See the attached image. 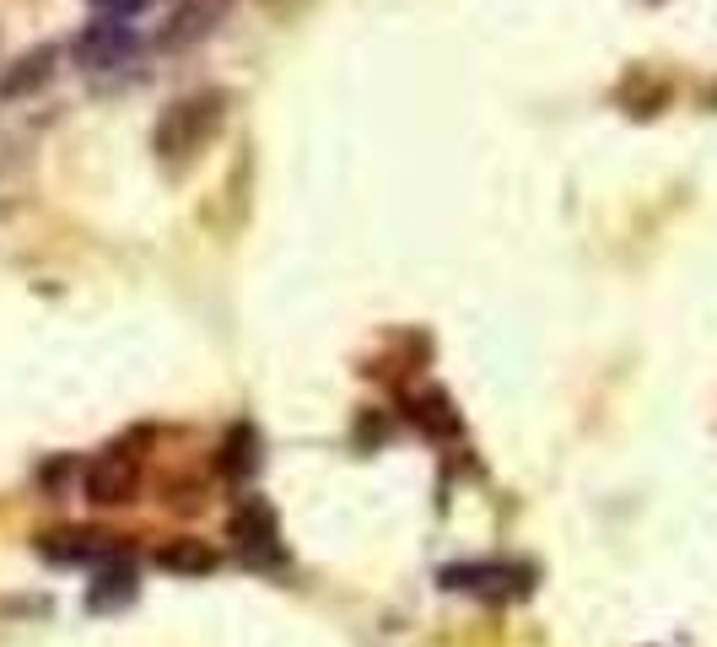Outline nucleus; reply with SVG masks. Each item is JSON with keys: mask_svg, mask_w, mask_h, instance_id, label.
<instances>
[{"mask_svg": "<svg viewBox=\"0 0 717 647\" xmlns=\"http://www.w3.org/2000/svg\"><path fill=\"white\" fill-rule=\"evenodd\" d=\"M221 92H195V98H184V103H173L168 114H162V125H157V151L162 157H190L205 146V135L221 125Z\"/></svg>", "mask_w": 717, "mask_h": 647, "instance_id": "1", "label": "nucleus"}, {"mask_svg": "<svg viewBox=\"0 0 717 647\" xmlns=\"http://www.w3.org/2000/svg\"><path fill=\"white\" fill-rule=\"evenodd\" d=\"M135 55H140V33L120 16H98V22H87L76 33V60L87 70H114V65L135 60Z\"/></svg>", "mask_w": 717, "mask_h": 647, "instance_id": "2", "label": "nucleus"}, {"mask_svg": "<svg viewBox=\"0 0 717 647\" xmlns=\"http://www.w3.org/2000/svg\"><path fill=\"white\" fill-rule=\"evenodd\" d=\"M221 11H227V0H190L184 11H173V22L157 33V44L162 49H190V44H200L221 22Z\"/></svg>", "mask_w": 717, "mask_h": 647, "instance_id": "3", "label": "nucleus"}, {"mask_svg": "<svg viewBox=\"0 0 717 647\" xmlns=\"http://www.w3.org/2000/svg\"><path fill=\"white\" fill-rule=\"evenodd\" d=\"M87 497H92L98 508L130 502L135 497V464L130 458H98V464L87 469Z\"/></svg>", "mask_w": 717, "mask_h": 647, "instance_id": "4", "label": "nucleus"}, {"mask_svg": "<svg viewBox=\"0 0 717 647\" xmlns=\"http://www.w3.org/2000/svg\"><path fill=\"white\" fill-rule=\"evenodd\" d=\"M38 550H44L49 561H60V567H81V561H114V556H120V545H114L109 534H49Z\"/></svg>", "mask_w": 717, "mask_h": 647, "instance_id": "5", "label": "nucleus"}, {"mask_svg": "<svg viewBox=\"0 0 717 647\" xmlns=\"http://www.w3.org/2000/svg\"><path fill=\"white\" fill-rule=\"evenodd\" d=\"M232 540L243 545V556H249V561H254L260 550H270V556H275V513H270V502H260V497H254L243 513L232 518Z\"/></svg>", "mask_w": 717, "mask_h": 647, "instance_id": "6", "label": "nucleus"}, {"mask_svg": "<svg viewBox=\"0 0 717 647\" xmlns=\"http://www.w3.org/2000/svg\"><path fill=\"white\" fill-rule=\"evenodd\" d=\"M157 567L162 572H179V578H205V572H216V550L205 545V540H168L162 550H157Z\"/></svg>", "mask_w": 717, "mask_h": 647, "instance_id": "7", "label": "nucleus"}, {"mask_svg": "<svg viewBox=\"0 0 717 647\" xmlns=\"http://www.w3.org/2000/svg\"><path fill=\"white\" fill-rule=\"evenodd\" d=\"M49 76H55V49H33V55H22V60L0 76V98H5V103H11V98H27V92H38Z\"/></svg>", "mask_w": 717, "mask_h": 647, "instance_id": "8", "label": "nucleus"}, {"mask_svg": "<svg viewBox=\"0 0 717 647\" xmlns=\"http://www.w3.org/2000/svg\"><path fill=\"white\" fill-rule=\"evenodd\" d=\"M254 464H260V432L249 421H238L227 432V449H221V475L243 480V475H254Z\"/></svg>", "mask_w": 717, "mask_h": 647, "instance_id": "9", "label": "nucleus"}, {"mask_svg": "<svg viewBox=\"0 0 717 647\" xmlns=\"http://www.w3.org/2000/svg\"><path fill=\"white\" fill-rule=\"evenodd\" d=\"M513 567H502V561H475V567H448L443 572V588H454V593H486L491 582H508V593H513Z\"/></svg>", "mask_w": 717, "mask_h": 647, "instance_id": "10", "label": "nucleus"}, {"mask_svg": "<svg viewBox=\"0 0 717 647\" xmlns=\"http://www.w3.org/2000/svg\"><path fill=\"white\" fill-rule=\"evenodd\" d=\"M135 599V572L130 567H109L103 578L87 588V610H120Z\"/></svg>", "mask_w": 717, "mask_h": 647, "instance_id": "11", "label": "nucleus"}, {"mask_svg": "<svg viewBox=\"0 0 717 647\" xmlns=\"http://www.w3.org/2000/svg\"><path fill=\"white\" fill-rule=\"evenodd\" d=\"M416 421H421L432 438H458V432H464V421L454 416V405H448L443 394H421V399H416Z\"/></svg>", "mask_w": 717, "mask_h": 647, "instance_id": "12", "label": "nucleus"}, {"mask_svg": "<svg viewBox=\"0 0 717 647\" xmlns=\"http://www.w3.org/2000/svg\"><path fill=\"white\" fill-rule=\"evenodd\" d=\"M92 5H98L103 16H120V22H130L135 11H140V5H151V0H92Z\"/></svg>", "mask_w": 717, "mask_h": 647, "instance_id": "13", "label": "nucleus"}]
</instances>
